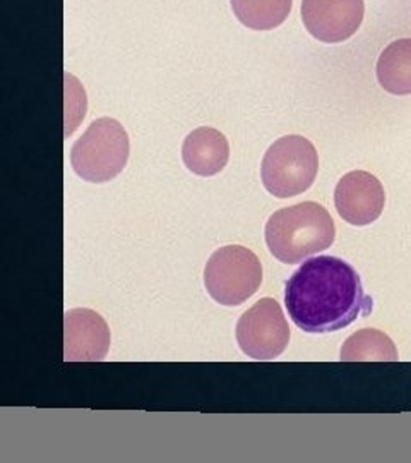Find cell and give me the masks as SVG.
I'll return each mask as SVG.
<instances>
[{
    "label": "cell",
    "mask_w": 411,
    "mask_h": 463,
    "mask_svg": "<svg viewBox=\"0 0 411 463\" xmlns=\"http://www.w3.org/2000/svg\"><path fill=\"white\" fill-rule=\"evenodd\" d=\"M264 233L278 261L297 264L333 246L336 227L326 208L305 201L271 214Z\"/></svg>",
    "instance_id": "7a4b0ae2"
},
{
    "label": "cell",
    "mask_w": 411,
    "mask_h": 463,
    "mask_svg": "<svg viewBox=\"0 0 411 463\" xmlns=\"http://www.w3.org/2000/svg\"><path fill=\"white\" fill-rule=\"evenodd\" d=\"M377 81L391 95H411V38L387 45L377 60Z\"/></svg>",
    "instance_id": "8fae6325"
},
{
    "label": "cell",
    "mask_w": 411,
    "mask_h": 463,
    "mask_svg": "<svg viewBox=\"0 0 411 463\" xmlns=\"http://www.w3.org/2000/svg\"><path fill=\"white\" fill-rule=\"evenodd\" d=\"M284 304L291 321L307 333L337 331L372 310L360 274L334 256L301 263L286 282Z\"/></svg>",
    "instance_id": "6da1fadb"
},
{
    "label": "cell",
    "mask_w": 411,
    "mask_h": 463,
    "mask_svg": "<svg viewBox=\"0 0 411 463\" xmlns=\"http://www.w3.org/2000/svg\"><path fill=\"white\" fill-rule=\"evenodd\" d=\"M233 14L243 26L255 31H269L290 16L293 0H230Z\"/></svg>",
    "instance_id": "4fadbf2b"
},
{
    "label": "cell",
    "mask_w": 411,
    "mask_h": 463,
    "mask_svg": "<svg viewBox=\"0 0 411 463\" xmlns=\"http://www.w3.org/2000/svg\"><path fill=\"white\" fill-rule=\"evenodd\" d=\"M386 204V193L375 175L353 170L343 175L334 189V206L350 225L363 227L380 216Z\"/></svg>",
    "instance_id": "ba28073f"
},
{
    "label": "cell",
    "mask_w": 411,
    "mask_h": 463,
    "mask_svg": "<svg viewBox=\"0 0 411 463\" xmlns=\"http://www.w3.org/2000/svg\"><path fill=\"white\" fill-rule=\"evenodd\" d=\"M65 362H98L110 348V328L96 310L71 309L64 319Z\"/></svg>",
    "instance_id": "9c48e42d"
},
{
    "label": "cell",
    "mask_w": 411,
    "mask_h": 463,
    "mask_svg": "<svg viewBox=\"0 0 411 463\" xmlns=\"http://www.w3.org/2000/svg\"><path fill=\"white\" fill-rule=\"evenodd\" d=\"M262 283L259 257L243 246H226L209 257L204 270L206 290L223 306H240Z\"/></svg>",
    "instance_id": "5b68a950"
},
{
    "label": "cell",
    "mask_w": 411,
    "mask_h": 463,
    "mask_svg": "<svg viewBox=\"0 0 411 463\" xmlns=\"http://www.w3.org/2000/svg\"><path fill=\"white\" fill-rule=\"evenodd\" d=\"M131 143L120 122L110 117L96 118L71 150L72 170L86 182L103 184L125 168Z\"/></svg>",
    "instance_id": "3957f363"
},
{
    "label": "cell",
    "mask_w": 411,
    "mask_h": 463,
    "mask_svg": "<svg viewBox=\"0 0 411 463\" xmlns=\"http://www.w3.org/2000/svg\"><path fill=\"white\" fill-rule=\"evenodd\" d=\"M237 342L255 360L280 357L290 343V326L280 304L266 297L245 310L237 323Z\"/></svg>",
    "instance_id": "8992f818"
},
{
    "label": "cell",
    "mask_w": 411,
    "mask_h": 463,
    "mask_svg": "<svg viewBox=\"0 0 411 463\" xmlns=\"http://www.w3.org/2000/svg\"><path fill=\"white\" fill-rule=\"evenodd\" d=\"M184 163L192 174L213 177L220 174L230 158V144L224 134L213 127H199L185 137L182 146Z\"/></svg>",
    "instance_id": "30bf717a"
},
{
    "label": "cell",
    "mask_w": 411,
    "mask_h": 463,
    "mask_svg": "<svg viewBox=\"0 0 411 463\" xmlns=\"http://www.w3.org/2000/svg\"><path fill=\"white\" fill-rule=\"evenodd\" d=\"M319 172V154L307 137L284 135L274 141L261 165V178L267 193L286 199L310 189Z\"/></svg>",
    "instance_id": "277c9868"
},
{
    "label": "cell",
    "mask_w": 411,
    "mask_h": 463,
    "mask_svg": "<svg viewBox=\"0 0 411 463\" xmlns=\"http://www.w3.org/2000/svg\"><path fill=\"white\" fill-rule=\"evenodd\" d=\"M86 115V93L79 81L71 74H65V135L77 129L79 122Z\"/></svg>",
    "instance_id": "5bb4252c"
},
{
    "label": "cell",
    "mask_w": 411,
    "mask_h": 463,
    "mask_svg": "<svg viewBox=\"0 0 411 463\" xmlns=\"http://www.w3.org/2000/svg\"><path fill=\"white\" fill-rule=\"evenodd\" d=\"M301 21L316 39L341 43L351 38L363 21V0H301Z\"/></svg>",
    "instance_id": "52a82bcc"
},
{
    "label": "cell",
    "mask_w": 411,
    "mask_h": 463,
    "mask_svg": "<svg viewBox=\"0 0 411 463\" xmlns=\"http://www.w3.org/2000/svg\"><path fill=\"white\" fill-rule=\"evenodd\" d=\"M339 359L343 362H396L399 355L386 333L365 328L348 336Z\"/></svg>",
    "instance_id": "7c38bea8"
}]
</instances>
